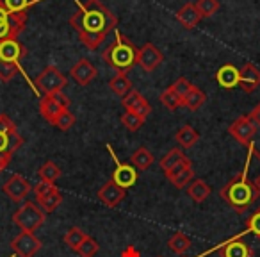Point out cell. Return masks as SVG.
I'll use <instances>...</instances> for the list:
<instances>
[{"label": "cell", "instance_id": "1", "mask_svg": "<svg viewBox=\"0 0 260 257\" xmlns=\"http://www.w3.org/2000/svg\"><path fill=\"white\" fill-rule=\"evenodd\" d=\"M77 11L70 16V25L77 31L87 50H96L116 29L118 18L102 0H75Z\"/></svg>", "mask_w": 260, "mask_h": 257}, {"label": "cell", "instance_id": "2", "mask_svg": "<svg viewBox=\"0 0 260 257\" xmlns=\"http://www.w3.org/2000/svg\"><path fill=\"white\" fill-rule=\"evenodd\" d=\"M249 161H251V157H249L248 163H246L244 172H241V174L235 175L232 181H228L219 191L221 198H223L232 209H235L241 214H244L246 211L255 204V200L258 198V195H260L258 188L255 186L253 179L249 177Z\"/></svg>", "mask_w": 260, "mask_h": 257}, {"label": "cell", "instance_id": "3", "mask_svg": "<svg viewBox=\"0 0 260 257\" xmlns=\"http://www.w3.org/2000/svg\"><path fill=\"white\" fill-rule=\"evenodd\" d=\"M138 55L139 48L125 34H121L118 29H114V41L105 48L102 58L116 72L126 73L138 65Z\"/></svg>", "mask_w": 260, "mask_h": 257}, {"label": "cell", "instance_id": "4", "mask_svg": "<svg viewBox=\"0 0 260 257\" xmlns=\"http://www.w3.org/2000/svg\"><path fill=\"white\" fill-rule=\"evenodd\" d=\"M22 145L23 138L16 129V123L8 115L0 112V157L11 161V157Z\"/></svg>", "mask_w": 260, "mask_h": 257}, {"label": "cell", "instance_id": "5", "mask_svg": "<svg viewBox=\"0 0 260 257\" xmlns=\"http://www.w3.org/2000/svg\"><path fill=\"white\" fill-rule=\"evenodd\" d=\"M29 13H11L0 0V43L6 40H16L25 31Z\"/></svg>", "mask_w": 260, "mask_h": 257}, {"label": "cell", "instance_id": "6", "mask_svg": "<svg viewBox=\"0 0 260 257\" xmlns=\"http://www.w3.org/2000/svg\"><path fill=\"white\" fill-rule=\"evenodd\" d=\"M45 220H47V213L36 202H25L13 214V223L23 232H36L45 223Z\"/></svg>", "mask_w": 260, "mask_h": 257}, {"label": "cell", "instance_id": "7", "mask_svg": "<svg viewBox=\"0 0 260 257\" xmlns=\"http://www.w3.org/2000/svg\"><path fill=\"white\" fill-rule=\"evenodd\" d=\"M66 86V77L62 75V72L54 65L45 66L40 72V75L34 79V88L38 93L45 95H54L62 91Z\"/></svg>", "mask_w": 260, "mask_h": 257}, {"label": "cell", "instance_id": "8", "mask_svg": "<svg viewBox=\"0 0 260 257\" xmlns=\"http://www.w3.org/2000/svg\"><path fill=\"white\" fill-rule=\"evenodd\" d=\"M64 109H70V98L66 97L62 91L54 95H45L40 100V115L45 122H48L50 125H54L55 120L59 118Z\"/></svg>", "mask_w": 260, "mask_h": 257}, {"label": "cell", "instance_id": "9", "mask_svg": "<svg viewBox=\"0 0 260 257\" xmlns=\"http://www.w3.org/2000/svg\"><path fill=\"white\" fill-rule=\"evenodd\" d=\"M256 131H258V127L249 118V115L239 116V118L228 127V134L237 143H241L242 147H246V149L253 143V139H255V136H256Z\"/></svg>", "mask_w": 260, "mask_h": 257}, {"label": "cell", "instance_id": "10", "mask_svg": "<svg viewBox=\"0 0 260 257\" xmlns=\"http://www.w3.org/2000/svg\"><path fill=\"white\" fill-rule=\"evenodd\" d=\"M32 191L36 193L38 206L45 211V213H52L55 211L62 202V195L57 189V186L48 184V182H40L32 188Z\"/></svg>", "mask_w": 260, "mask_h": 257}, {"label": "cell", "instance_id": "11", "mask_svg": "<svg viewBox=\"0 0 260 257\" xmlns=\"http://www.w3.org/2000/svg\"><path fill=\"white\" fill-rule=\"evenodd\" d=\"M107 150L111 152L112 156V161H114V174H112V181L116 182L118 186H121L123 189H128L136 184L138 181V170L130 163H121V161L116 157V154L112 152L111 147H107Z\"/></svg>", "mask_w": 260, "mask_h": 257}, {"label": "cell", "instance_id": "12", "mask_svg": "<svg viewBox=\"0 0 260 257\" xmlns=\"http://www.w3.org/2000/svg\"><path fill=\"white\" fill-rule=\"evenodd\" d=\"M13 252L18 257H34L41 250V241L34 232H20L11 241Z\"/></svg>", "mask_w": 260, "mask_h": 257}, {"label": "cell", "instance_id": "13", "mask_svg": "<svg viewBox=\"0 0 260 257\" xmlns=\"http://www.w3.org/2000/svg\"><path fill=\"white\" fill-rule=\"evenodd\" d=\"M2 189H4L6 195L16 204V202H23V200L27 198V195L32 191V186L29 184V181H27L23 175L13 174L11 177L6 181V184L2 186Z\"/></svg>", "mask_w": 260, "mask_h": 257}, {"label": "cell", "instance_id": "14", "mask_svg": "<svg viewBox=\"0 0 260 257\" xmlns=\"http://www.w3.org/2000/svg\"><path fill=\"white\" fill-rule=\"evenodd\" d=\"M162 61H164V54L153 43H145L141 48H139L138 65L141 66L146 73L155 72Z\"/></svg>", "mask_w": 260, "mask_h": 257}, {"label": "cell", "instance_id": "15", "mask_svg": "<svg viewBox=\"0 0 260 257\" xmlns=\"http://www.w3.org/2000/svg\"><path fill=\"white\" fill-rule=\"evenodd\" d=\"M125 195H126V189H123L121 186H118L114 181H107L100 189H98L96 196L105 207H116L125 200Z\"/></svg>", "mask_w": 260, "mask_h": 257}, {"label": "cell", "instance_id": "16", "mask_svg": "<svg viewBox=\"0 0 260 257\" xmlns=\"http://www.w3.org/2000/svg\"><path fill=\"white\" fill-rule=\"evenodd\" d=\"M123 107H125L126 112H134V115H139L141 118H148V115L152 112V105L150 102L139 93L138 90H132L126 97H123L121 100Z\"/></svg>", "mask_w": 260, "mask_h": 257}, {"label": "cell", "instance_id": "17", "mask_svg": "<svg viewBox=\"0 0 260 257\" xmlns=\"http://www.w3.org/2000/svg\"><path fill=\"white\" fill-rule=\"evenodd\" d=\"M27 55V48L23 47V43H20L18 38L16 40H6L0 43V61L13 63L18 65L22 63V59Z\"/></svg>", "mask_w": 260, "mask_h": 257}, {"label": "cell", "instance_id": "18", "mask_svg": "<svg viewBox=\"0 0 260 257\" xmlns=\"http://www.w3.org/2000/svg\"><path fill=\"white\" fill-rule=\"evenodd\" d=\"M96 73L98 72L93 66V63L86 58L79 59V61L72 66V70H70V75H72V79L75 80L79 86H87V84L96 77Z\"/></svg>", "mask_w": 260, "mask_h": 257}, {"label": "cell", "instance_id": "19", "mask_svg": "<svg viewBox=\"0 0 260 257\" xmlns=\"http://www.w3.org/2000/svg\"><path fill=\"white\" fill-rule=\"evenodd\" d=\"M260 86V70L253 63H246L239 70V88L244 93H253Z\"/></svg>", "mask_w": 260, "mask_h": 257}, {"label": "cell", "instance_id": "20", "mask_svg": "<svg viewBox=\"0 0 260 257\" xmlns=\"http://www.w3.org/2000/svg\"><path fill=\"white\" fill-rule=\"evenodd\" d=\"M166 177L177 189L187 188V186L194 181V170H192V163L182 164V166L175 168L173 172H168Z\"/></svg>", "mask_w": 260, "mask_h": 257}, {"label": "cell", "instance_id": "21", "mask_svg": "<svg viewBox=\"0 0 260 257\" xmlns=\"http://www.w3.org/2000/svg\"><path fill=\"white\" fill-rule=\"evenodd\" d=\"M221 257H253V250L248 243H244L241 238L230 239L226 245L221 246Z\"/></svg>", "mask_w": 260, "mask_h": 257}, {"label": "cell", "instance_id": "22", "mask_svg": "<svg viewBox=\"0 0 260 257\" xmlns=\"http://www.w3.org/2000/svg\"><path fill=\"white\" fill-rule=\"evenodd\" d=\"M216 82L223 90H234L239 86V68L234 65H223L216 72Z\"/></svg>", "mask_w": 260, "mask_h": 257}, {"label": "cell", "instance_id": "23", "mask_svg": "<svg viewBox=\"0 0 260 257\" xmlns=\"http://www.w3.org/2000/svg\"><path fill=\"white\" fill-rule=\"evenodd\" d=\"M187 163H191V159L185 156L184 150L182 149H171L170 152L160 159V168H162L164 174H168V172H173L175 168L182 166V164H187Z\"/></svg>", "mask_w": 260, "mask_h": 257}, {"label": "cell", "instance_id": "24", "mask_svg": "<svg viewBox=\"0 0 260 257\" xmlns=\"http://www.w3.org/2000/svg\"><path fill=\"white\" fill-rule=\"evenodd\" d=\"M177 20L182 23V27H185V29H194L196 25H198V22L202 20V16H200L198 9H196L194 4H185L182 6L180 9L177 11Z\"/></svg>", "mask_w": 260, "mask_h": 257}, {"label": "cell", "instance_id": "25", "mask_svg": "<svg viewBox=\"0 0 260 257\" xmlns=\"http://www.w3.org/2000/svg\"><path fill=\"white\" fill-rule=\"evenodd\" d=\"M109 88H111L112 93L118 95V97H126L130 91L134 90L132 80L128 79V75H126V73H121V72H116V75L109 80Z\"/></svg>", "mask_w": 260, "mask_h": 257}, {"label": "cell", "instance_id": "26", "mask_svg": "<svg viewBox=\"0 0 260 257\" xmlns=\"http://www.w3.org/2000/svg\"><path fill=\"white\" fill-rule=\"evenodd\" d=\"M175 141L180 145V149H192L200 141V134L191 125H182L175 134Z\"/></svg>", "mask_w": 260, "mask_h": 257}, {"label": "cell", "instance_id": "27", "mask_svg": "<svg viewBox=\"0 0 260 257\" xmlns=\"http://www.w3.org/2000/svg\"><path fill=\"white\" fill-rule=\"evenodd\" d=\"M130 161H132V166H134L136 170L146 172V170H148V168L153 164L155 157H153V154L150 152V150L146 149V147H139V149L136 150L134 154H132Z\"/></svg>", "mask_w": 260, "mask_h": 257}, {"label": "cell", "instance_id": "28", "mask_svg": "<svg viewBox=\"0 0 260 257\" xmlns=\"http://www.w3.org/2000/svg\"><path fill=\"white\" fill-rule=\"evenodd\" d=\"M187 195L191 196L196 204H202V202H205V200L209 198L210 186L207 184L205 181H202V179H194V181L187 186Z\"/></svg>", "mask_w": 260, "mask_h": 257}, {"label": "cell", "instance_id": "29", "mask_svg": "<svg viewBox=\"0 0 260 257\" xmlns=\"http://www.w3.org/2000/svg\"><path fill=\"white\" fill-rule=\"evenodd\" d=\"M205 102H207V95L203 93L200 88L192 86L191 90H189V93L185 95L182 105H184V107H187L189 111H198L200 107H203V105H205Z\"/></svg>", "mask_w": 260, "mask_h": 257}, {"label": "cell", "instance_id": "30", "mask_svg": "<svg viewBox=\"0 0 260 257\" xmlns=\"http://www.w3.org/2000/svg\"><path fill=\"white\" fill-rule=\"evenodd\" d=\"M38 175H40L41 182L55 184V181L61 177L62 172H61V168H59L57 164L54 163V161H45V163L40 166V170H38Z\"/></svg>", "mask_w": 260, "mask_h": 257}, {"label": "cell", "instance_id": "31", "mask_svg": "<svg viewBox=\"0 0 260 257\" xmlns=\"http://www.w3.org/2000/svg\"><path fill=\"white\" fill-rule=\"evenodd\" d=\"M168 246H170V250H173L175 253H180L182 255V253L187 252L189 246H191V239H189L184 232H175V234L168 239Z\"/></svg>", "mask_w": 260, "mask_h": 257}, {"label": "cell", "instance_id": "32", "mask_svg": "<svg viewBox=\"0 0 260 257\" xmlns=\"http://www.w3.org/2000/svg\"><path fill=\"white\" fill-rule=\"evenodd\" d=\"M87 238V234L82 231V229L79 227H72L68 232L64 234V243L68 248H72L73 252H77V248L80 246V243L84 241V239Z\"/></svg>", "mask_w": 260, "mask_h": 257}, {"label": "cell", "instance_id": "33", "mask_svg": "<svg viewBox=\"0 0 260 257\" xmlns=\"http://www.w3.org/2000/svg\"><path fill=\"white\" fill-rule=\"evenodd\" d=\"M194 6L202 18H210L219 9V0H196Z\"/></svg>", "mask_w": 260, "mask_h": 257}, {"label": "cell", "instance_id": "34", "mask_svg": "<svg viewBox=\"0 0 260 257\" xmlns=\"http://www.w3.org/2000/svg\"><path fill=\"white\" fill-rule=\"evenodd\" d=\"M145 122H146L145 118H141L139 115H134V112L125 111V115H121V123L125 125L126 131H130V132H138L139 129L145 125Z\"/></svg>", "mask_w": 260, "mask_h": 257}, {"label": "cell", "instance_id": "35", "mask_svg": "<svg viewBox=\"0 0 260 257\" xmlns=\"http://www.w3.org/2000/svg\"><path fill=\"white\" fill-rule=\"evenodd\" d=\"M41 0H4L6 8L11 13H29L32 6H36Z\"/></svg>", "mask_w": 260, "mask_h": 257}, {"label": "cell", "instance_id": "36", "mask_svg": "<svg viewBox=\"0 0 260 257\" xmlns=\"http://www.w3.org/2000/svg\"><path fill=\"white\" fill-rule=\"evenodd\" d=\"M75 122H77V118H75V115H73L70 109H64V111L59 115V118L55 120V123H54V127L55 129H59V131H62V132H66V131H70L73 125H75Z\"/></svg>", "mask_w": 260, "mask_h": 257}, {"label": "cell", "instance_id": "37", "mask_svg": "<svg viewBox=\"0 0 260 257\" xmlns=\"http://www.w3.org/2000/svg\"><path fill=\"white\" fill-rule=\"evenodd\" d=\"M160 102H162L170 111H177L182 105V98L178 97L171 88H168V90H164L162 93H160Z\"/></svg>", "mask_w": 260, "mask_h": 257}, {"label": "cell", "instance_id": "38", "mask_svg": "<svg viewBox=\"0 0 260 257\" xmlns=\"http://www.w3.org/2000/svg\"><path fill=\"white\" fill-rule=\"evenodd\" d=\"M98 243L94 241L91 236H87L86 239H84L82 243H80V246L77 248V253H79L80 257H94L98 253Z\"/></svg>", "mask_w": 260, "mask_h": 257}, {"label": "cell", "instance_id": "39", "mask_svg": "<svg viewBox=\"0 0 260 257\" xmlns=\"http://www.w3.org/2000/svg\"><path fill=\"white\" fill-rule=\"evenodd\" d=\"M18 72H22V68H20L18 65L0 61V80H2V82H9V80H13Z\"/></svg>", "mask_w": 260, "mask_h": 257}, {"label": "cell", "instance_id": "40", "mask_svg": "<svg viewBox=\"0 0 260 257\" xmlns=\"http://www.w3.org/2000/svg\"><path fill=\"white\" fill-rule=\"evenodd\" d=\"M170 88H171V90L175 91V93L178 95V97L182 98V102H184L185 95L189 93V90H191V88H192V84L189 82V80L185 79V77H180V79H177V80H175V82L171 84Z\"/></svg>", "mask_w": 260, "mask_h": 257}, {"label": "cell", "instance_id": "41", "mask_svg": "<svg viewBox=\"0 0 260 257\" xmlns=\"http://www.w3.org/2000/svg\"><path fill=\"white\" fill-rule=\"evenodd\" d=\"M246 229H248V232H251L255 238L260 239V207L246 220Z\"/></svg>", "mask_w": 260, "mask_h": 257}, {"label": "cell", "instance_id": "42", "mask_svg": "<svg viewBox=\"0 0 260 257\" xmlns=\"http://www.w3.org/2000/svg\"><path fill=\"white\" fill-rule=\"evenodd\" d=\"M248 150H251L253 157H256V159L260 161V129H258V131H256L255 139H253V143L248 147Z\"/></svg>", "mask_w": 260, "mask_h": 257}, {"label": "cell", "instance_id": "43", "mask_svg": "<svg viewBox=\"0 0 260 257\" xmlns=\"http://www.w3.org/2000/svg\"><path fill=\"white\" fill-rule=\"evenodd\" d=\"M249 118L255 122V125L260 129V104H256L255 107H253V111L249 112Z\"/></svg>", "mask_w": 260, "mask_h": 257}, {"label": "cell", "instance_id": "44", "mask_svg": "<svg viewBox=\"0 0 260 257\" xmlns=\"http://www.w3.org/2000/svg\"><path fill=\"white\" fill-rule=\"evenodd\" d=\"M9 164V161L6 159V157H0V172L2 170H6V166Z\"/></svg>", "mask_w": 260, "mask_h": 257}, {"label": "cell", "instance_id": "45", "mask_svg": "<svg viewBox=\"0 0 260 257\" xmlns=\"http://www.w3.org/2000/svg\"><path fill=\"white\" fill-rule=\"evenodd\" d=\"M253 182H255V186H256V188H258V191H260V174L256 175L255 179H253Z\"/></svg>", "mask_w": 260, "mask_h": 257}]
</instances>
